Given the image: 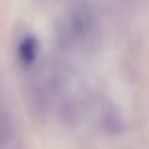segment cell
Returning <instances> with one entry per match:
<instances>
[{"instance_id": "3957f363", "label": "cell", "mask_w": 149, "mask_h": 149, "mask_svg": "<svg viewBox=\"0 0 149 149\" xmlns=\"http://www.w3.org/2000/svg\"><path fill=\"white\" fill-rule=\"evenodd\" d=\"M35 55H37V41L35 39H25L23 43H21V47H19V57L25 61V63H31V61H35Z\"/></svg>"}, {"instance_id": "7a4b0ae2", "label": "cell", "mask_w": 149, "mask_h": 149, "mask_svg": "<svg viewBox=\"0 0 149 149\" xmlns=\"http://www.w3.org/2000/svg\"><path fill=\"white\" fill-rule=\"evenodd\" d=\"M10 137H13V120L4 110H0V149L10 141Z\"/></svg>"}, {"instance_id": "6da1fadb", "label": "cell", "mask_w": 149, "mask_h": 149, "mask_svg": "<svg viewBox=\"0 0 149 149\" xmlns=\"http://www.w3.org/2000/svg\"><path fill=\"white\" fill-rule=\"evenodd\" d=\"M96 31V13L90 4L78 2L65 10L63 19L57 25V41L68 49H80Z\"/></svg>"}]
</instances>
